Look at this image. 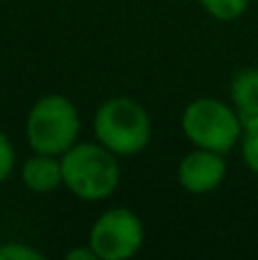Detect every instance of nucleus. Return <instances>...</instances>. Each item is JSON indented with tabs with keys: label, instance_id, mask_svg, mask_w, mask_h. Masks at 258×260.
<instances>
[{
	"label": "nucleus",
	"instance_id": "obj_7",
	"mask_svg": "<svg viewBox=\"0 0 258 260\" xmlns=\"http://www.w3.org/2000/svg\"><path fill=\"white\" fill-rule=\"evenodd\" d=\"M21 178L25 187L35 194H48L55 192L64 185L62 174V157L50 155V153H35L27 157L21 167Z\"/></svg>",
	"mask_w": 258,
	"mask_h": 260
},
{
	"label": "nucleus",
	"instance_id": "obj_3",
	"mask_svg": "<svg viewBox=\"0 0 258 260\" xmlns=\"http://www.w3.org/2000/svg\"><path fill=\"white\" fill-rule=\"evenodd\" d=\"M80 135L78 108L62 94H46L27 112L25 137L35 153L62 155Z\"/></svg>",
	"mask_w": 258,
	"mask_h": 260
},
{
	"label": "nucleus",
	"instance_id": "obj_1",
	"mask_svg": "<svg viewBox=\"0 0 258 260\" xmlns=\"http://www.w3.org/2000/svg\"><path fill=\"white\" fill-rule=\"evenodd\" d=\"M64 187L82 201H103L117 189L121 171L110 148L103 144L76 142L67 153H62Z\"/></svg>",
	"mask_w": 258,
	"mask_h": 260
},
{
	"label": "nucleus",
	"instance_id": "obj_8",
	"mask_svg": "<svg viewBox=\"0 0 258 260\" xmlns=\"http://www.w3.org/2000/svg\"><path fill=\"white\" fill-rule=\"evenodd\" d=\"M231 103L242 117V121L258 117V69H242L233 76L231 87Z\"/></svg>",
	"mask_w": 258,
	"mask_h": 260
},
{
	"label": "nucleus",
	"instance_id": "obj_11",
	"mask_svg": "<svg viewBox=\"0 0 258 260\" xmlns=\"http://www.w3.org/2000/svg\"><path fill=\"white\" fill-rule=\"evenodd\" d=\"M46 256L35 247L23 242H7L0 247V260H44Z\"/></svg>",
	"mask_w": 258,
	"mask_h": 260
},
{
	"label": "nucleus",
	"instance_id": "obj_6",
	"mask_svg": "<svg viewBox=\"0 0 258 260\" xmlns=\"http://www.w3.org/2000/svg\"><path fill=\"white\" fill-rule=\"evenodd\" d=\"M176 178L185 192L190 194H210L224 183L227 178V160L224 153L197 148L183 155L178 162Z\"/></svg>",
	"mask_w": 258,
	"mask_h": 260
},
{
	"label": "nucleus",
	"instance_id": "obj_2",
	"mask_svg": "<svg viewBox=\"0 0 258 260\" xmlns=\"http://www.w3.org/2000/svg\"><path fill=\"white\" fill-rule=\"evenodd\" d=\"M96 139L119 157L137 155L151 142V117L128 96L108 99L94 114Z\"/></svg>",
	"mask_w": 258,
	"mask_h": 260
},
{
	"label": "nucleus",
	"instance_id": "obj_12",
	"mask_svg": "<svg viewBox=\"0 0 258 260\" xmlns=\"http://www.w3.org/2000/svg\"><path fill=\"white\" fill-rule=\"evenodd\" d=\"M14 165H16V153H14V144L7 135L0 130V185L12 176Z\"/></svg>",
	"mask_w": 258,
	"mask_h": 260
},
{
	"label": "nucleus",
	"instance_id": "obj_4",
	"mask_svg": "<svg viewBox=\"0 0 258 260\" xmlns=\"http://www.w3.org/2000/svg\"><path fill=\"white\" fill-rule=\"evenodd\" d=\"M181 126L185 137L197 148H208L217 153H231L242 139L245 121L236 108L217 99H197L183 110Z\"/></svg>",
	"mask_w": 258,
	"mask_h": 260
},
{
	"label": "nucleus",
	"instance_id": "obj_10",
	"mask_svg": "<svg viewBox=\"0 0 258 260\" xmlns=\"http://www.w3.org/2000/svg\"><path fill=\"white\" fill-rule=\"evenodd\" d=\"M240 148H242V160H245V165L258 176V117L245 121Z\"/></svg>",
	"mask_w": 258,
	"mask_h": 260
},
{
	"label": "nucleus",
	"instance_id": "obj_5",
	"mask_svg": "<svg viewBox=\"0 0 258 260\" xmlns=\"http://www.w3.org/2000/svg\"><path fill=\"white\" fill-rule=\"evenodd\" d=\"M87 244L99 260H128L144 244V224L128 208H110L91 224Z\"/></svg>",
	"mask_w": 258,
	"mask_h": 260
},
{
	"label": "nucleus",
	"instance_id": "obj_13",
	"mask_svg": "<svg viewBox=\"0 0 258 260\" xmlns=\"http://www.w3.org/2000/svg\"><path fill=\"white\" fill-rule=\"evenodd\" d=\"M67 260H96V253H94V249L87 244L85 249H71V251L67 253Z\"/></svg>",
	"mask_w": 258,
	"mask_h": 260
},
{
	"label": "nucleus",
	"instance_id": "obj_9",
	"mask_svg": "<svg viewBox=\"0 0 258 260\" xmlns=\"http://www.w3.org/2000/svg\"><path fill=\"white\" fill-rule=\"evenodd\" d=\"M199 3L217 21H236L247 12L249 0H199Z\"/></svg>",
	"mask_w": 258,
	"mask_h": 260
}]
</instances>
